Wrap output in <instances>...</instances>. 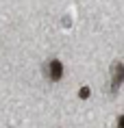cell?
I'll return each instance as SVG.
<instances>
[{
    "label": "cell",
    "mask_w": 124,
    "mask_h": 128,
    "mask_svg": "<svg viewBox=\"0 0 124 128\" xmlns=\"http://www.w3.org/2000/svg\"><path fill=\"white\" fill-rule=\"evenodd\" d=\"M46 76H48L50 80H59L63 76V65H61V61H50V63H46Z\"/></svg>",
    "instance_id": "1"
},
{
    "label": "cell",
    "mask_w": 124,
    "mask_h": 128,
    "mask_svg": "<svg viewBox=\"0 0 124 128\" xmlns=\"http://www.w3.org/2000/svg\"><path fill=\"white\" fill-rule=\"evenodd\" d=\"M122 82V63H115L113 65V87H117Z\"/></svg>",
    "instance_id": "2"
},
{
    "label": "cell",
    "mask_w": 124,
    "mask_h": 128,
    "mask_svg": "<svg viewBox=\"0 0 124 128\" xmlns=\"http://www.w3.org/2000/svg\"><path fill=\"white\" fill-rule=\"evenodd\" d=\"M78 98L87 100V98H89V87H81V89H78Z\"/></svg>",
    "instance_id": "3"
},
{
    "label": "cell",
    "mask_w": 124,
    "mask_h": 128,
    "mask_svg": "<svg viewBox=\"0 0 124 128\" xmlns=\"http://www.w3.org/2000/svg\"><path fill=\"white\" fill-rule=\"evenodd\" d=\"M122 122L124 120H122V115H120V120H117V128H122Z\"/></svg>",
    "instance_id": "4"
}]
</instances>
